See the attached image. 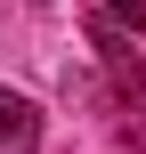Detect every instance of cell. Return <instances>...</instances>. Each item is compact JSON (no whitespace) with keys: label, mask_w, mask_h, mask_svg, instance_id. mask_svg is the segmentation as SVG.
<instances>
[{"label":"cell","mask_w":146,"mask_h":154,"mask_svg":"<svg viewBox=\"0 0 146 154\" xmlns=\"http://www.w3.org/2000/svg\"><path fill=\"white\" fill-rule=\"evenodd\" d=\"M0 154H41V106L24 89H0Z\"/></svg>","instance_id":"6da1fadb"},{"label":"cell","mask_w":146,"mask_h":154,"mask_svg":"<svg viewBox=\"0 0 146 154\" xmlns=\"http://www.w3.org/2000/svg\"><path fill=\"white\" fill-rule=\"evenodd\" d=\"M98 16L114 32H146V0H98Z\"/></svg>","instance_id":"7a4b0ae2"}]
</instances>
